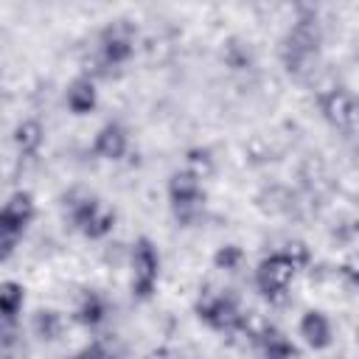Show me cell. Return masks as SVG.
<instances>
[{
  "instance_id": "cell-3",
  "label": "cell",
  "mask_w": 359,
  "mask_h": 359,
  "mask_svg": "<svg viewBox=\"0 0 359 359\" xmlns=\"http://www.w3.org/2000/svg\"><path fill=\"white\" fill-rule=\"evenodd\" d=\"M168 205H171V213L174 219L182 224V227H191L202 219L205 213V188H202V180L191 171H174L171 180H168Z\"/></svg>"
},
{
  "instance_id": "cell-18",
  "label": "cell",
  "mask_w": 359,
  "mask_h": 359,
  "mask_svg": "<svg viewBox=\"0 0 359 359\" xmlns=\"http://www.w3.org/2000/svg\"><path fill=\"white\" fill-rule=\"evenodd\" d=\"M210 168H213V157H210L208 149H191V151H188V157H185V171H191V174H196L199 180H205V177L210 174Z\"/></svg>"
},
{
  "instance_id": "cell-5",
  "label": "cell",
  "mask_w": 359,
  "mask_h": 359,
  "mask_svg": "<svg viewBox=\"0 0 359 359\" xmlns=\"http://www.w3.org/2000/svg\"><path fill=\"white\" fill-rule=\"evenodd\" d=\"M196 317L210 331H219V334H233L247 323L238 300L230 292H205L196 303Z\"/></svg>"
},
{
  "instance_id": "cell-1",
  "label": "cell",
  "mask_w": 359,
  "mask_h": 359,
  "mask_svg": "<svg viewBox=\"0 0 359 359\" xmlns=\"http://www.w3.org/2000/svg\"><path fill=\"white\" fill-rule=\"evenodd\" d=\"M311 261L309 255V247L294 241V244H286L283 250H275L269 252L266 258L258 261L255 266V289L264 300L269 303H283L289 297V289H292V280L297 278V272Z\"/></svg>"
},
{
  "instance_id": "cell-6",
  "label": "cell",
  "mask_w": 359,
  "mask_h": 359,
  "mask_svg": "<svg viewBox=\"0 0 359 359\" xmlns=\"http://www.w3.org/2000/svg\"><path fill=\"white\" fill-rule=\"evenodd\" d=\"M129 264H132V297L149 300L160 283V252H157L154 241L146 236L135 238Z\"/></svg>"
},
{
  "instance_id": "cell-21",
  "label": "cell",
  "mask_w": 359,
  "mask_h": 359,
  "mask_svg": "<svg viewBox=\"0 0 359 359\" xmlns=\"http://www.w3.org/2000/svg\"><path fill=\"white\" fill-rule=\"evenodd\" d=\"M73 359H107V351H104L98 342H90V345H84Z\"/></svg>"
},
{
  "instance_id": "cell-16",
  "label": "cell",
  "mask_w": 359,
  "mask_h": 359,
  "mask_svg": "<svg viewBox=\"0 0 359 359\" xmlns=\"http://www.w3.org/2000/svg\"><path fill=\"white\" fill-rule=\"evenodd\" d=\"M22 303H25V289H22V283H17V280H3V283H0V320L11 325V323L20 317Z\"/></svg>"
},
{
  "instance_id": "cell-4",
  "label": "cell",
  "mask_w": 359,
  "mask_h": 359,
  "mask_svg": "<svg viewBox=\"0 0 359 359\" xmlns=\"http://www.w3.org/2000/svg\"><path fill=\"white\" fill-rule=\"evenodd\" d=\"M67 216L73 222V227L87 236L90 241H101L112 233L115 227V213L107 210L93 194H76L67 199Z\"/></svg>"
},
{
  "instance_id": "cell-20",
  "label": "cell",
  "mask_w": 359,
  "mask_h": 359,
  "mask_svg": "<svg viewBox=\"0 0 359 359\" xmlns=\"http://www.w3.org/2000/svg\"><path fill=\"white\" fill-rule=\"evenodd\" d=\"M224 62H227L233 70H244V67H250V50L241 48L238 42H230V45L224 48Z\"/></svg>"
},
{
  "instance_id": "cell-10",
  "label": "cell",
  "mask_w": 359,
  "mask_h": 359,
  "mask_svg": "<svg viewBox=\"0 0 359 359\" xmlns=\"http://www.w3.org/2000/svg\"><path fill=\"white\" fill-rule=\"evenodd\" d=\"M129 149V132L118 121H107L93 137V154L101 160H121Z\"/></svg>"
},
{
  "instance_id": "cell-9",
  "label": "cell",
  "mask_w": 359,
  "mask_h": 359,
  "mask_svg": "<svg viewBox=\"0 0 359 359\" xmlns=\"http://www.w3.org/2000/svg\"><path fill=\"white\" fill-rule=\"evenodd\" d=\"M320 112L323 118L337 126L339 132H353V121H356V101L345 87H331L320 95Z\"/></svg>"
},
{
  "instance_id": "cell-19",
  "label": "cell",
  "mask_w": 359,
  "mask_h": 359,
  "mask_svg": "<svg viewBox=\"0 0 359 359\" xmlns=\"http://www.w3.org/2000/svg\"><path fill=\"white\" fill-rule=\"evenodd\" d=\"M241 261H244V252H241L236 244H224V247H219L216 255H213L216 269H224V272H236V269L241 266Z\"/></svg>"
},
{
  "instance_id": "cell-15",
  "label": "cell",
  "mask_w": 359,
  "mask_h": 359,
  "mask_svg": "<svg viewBox=\"0 0 359 359\" xmlns=\"http://www.w3.org/2000/svg\"><path fill=\"white\" fill-rule=\"evenodd\" d=\"M42 140H45V129H42V123L36 118H25V121H20L14 126V146H17L20 154H25V157L36 154Z\"/></svg>"
},
{
  "instance_id": "cell-22",
  "label": "cell",
  "mask_w": 359,
  "mask_h": 359,
  "mask_svg": "<svg viewBox=\"0 0 359 359\" xmlns=\"http://www.w3.org/2000/svg\"><path fill=\"white\" fill-rule=\"evenodd\" d=\"M14 250H17V241H14V238H3V236H0V264H3V261H8V258L14 255Z\"/></svg>"
},
{
  "instance_id": "cell-17",
  "label": "cell",
  "mask_w": 359,
  "mask_h": 359,
  "mask_svg": "<svg viewBox=\"0 0 359 359\" xmlns=\"http://www.w3.org/2000/svg\"><path fill=\"white\" fill-rule=\"evenodd\" d=\"M31 328H34V334H36L39 339L53 342V339H59V337H62L65 320H62V314H59V311H53V309H39V311L34 314V320H31Z\"/></svg>"
},
{
  "instance_id": "cell-2",
  "label": "cell",
  "mask_w": 359,
  "mask_h": 359,
  "mask_svg": "<svg viewBox=\"0 0 359 359\" xmlns=\"http://www.w3.org/2000/svg\"><path fill=\"white\" fill-rule=\"evenodd\" d=\"M320 45H323V31H320V22L314 14H306V17H297L286 36H283V45H280V59H283V67L292 73V76H303L311 70V65L317 62L320 56Z\"/></svg>"
},
{
  "instance_id": "cell-8",
  "label": "cell",
  "mask_w": 359,
  "mask_h": 359,
  "mask_svg": "<svg viewBox=\"0 0 359 359\" xmlns=\"http://www.w3.org/2000/svg\"><path fill=\"white\" fill-rule=\"evenodd\" d=\"M36 208H34V196L28 191H17L11 194L3 205H0V236L3 238H20L25 233V227L31 224Z\"/></svg>"
},
{
  "instance_id": "cell-13",
  "label": "cell",
  "mask_w": 359,
  "mask_h": 359,
  "mask_svg": "<svg viewBox=\"0 0 359 359\" xmlns=\"http://www.w3.org/2000/svg\"><path fill=\"white\" fill-rule=\"evenodd\" d=\"M258 351H261V359H294L297 356V348L294 342L275 325H266L258 337Z\"/></svg>"
},
{
  "instance_id": "cell-14",
  "label": "cell",
  "mask_w": 359,
  "mask_h": 359,
  "mask_svg": "<svg viewBox=\"0 0 359 359\" xmlns=\"http://www.w3.org/2000/svg\"><path fill=\"white\" fill-rule=\"evenodd\" d=\"M107 314H109L107 300H104L98 292H87V294L79 300V306H76V311H73V320H76L79 325H84V328H98V325L107 320Z\"/></svg>"
},
{
  "instance_id": "cell-12",
  "label": "cell",
  "mask_w": 359,
  "mask_h": 359,
  "mask_svg": "<svg viewBox=\"0 0 359 359\" xmlns=\"http://www.w3.org/2000/svg\"><path fill=\"white\" fill-rule=\"evenodd\" d=\"M65 104L73 115H90L98 107V90L90 76H76L65 90Z\"/></svg>"
},
{
  "instance_id": "cell-11",
  "label": "cell",
  "mask_w": 359,
  "mask_h": 359,
  "mask_svg": "<svg viewBox=\"0 0 359 359\" xmlns=\"http://www.w3.org/2000/svg\"><path fill=\"white\" fill-rule=\"evenodd\" d=\"M297 331H300L303 342H306L311 351H325V348L334 342V325H331L328 314L320 311V309H309V311H303Z\"/></svg>"
},
{
  "instance_id": "cell-7",
  "label": "cell",
  "mask_w": 359,
  "mask_h": 359,
  "mask_svg": "<svg viewBox=\"0 0 359 359\" xmlns=\"http://www.w3.org/2000/svg\"><path fill=\"white\" fill-rule=\"evenodd\" d=\"M135 56V25L126 20L109 22L98 34V59L104 67H123Z\"/></svg>"
}]
</instances>
